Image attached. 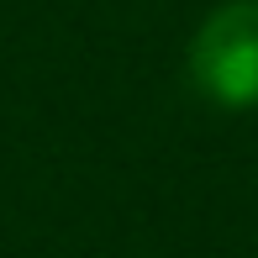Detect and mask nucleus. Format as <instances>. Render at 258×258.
<instances>
[{"instance_id":"obj_1","label":"nucleus","mask_w":258,"mask_h":258,"mask_svg":"<svg viewBox=\"0 0 258 258\" xmlns=\"http://www.w3.org/2000/svg\"><path fill=\"white\" fill-rule=\"evenodd\" d=\"M190 79L221 111L258 105V0H227L190 42Z\"/></svg>"}]
</instances>
